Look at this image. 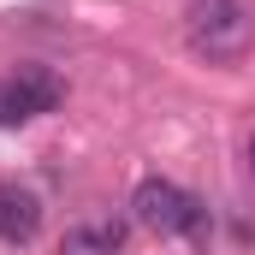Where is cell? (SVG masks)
<instances>
[{
	"mask_svg": "<svg viewBox=\"0 0 255 255\" xmlns=\"http://www.w3.org/2000/svg\"><path fill=\"white\" fill-rule=\"evenodd\" d=\"M250 172H255V136H250Z\"/></svg>",
	"mask_w": 255,
	"mask_h": 255,
	"instance_id": "obj_7",
	"label": "cell"
},
{
	"mask_svg": "<svg viewBox=\"0 0 255 255\" xmlns=\"http://www.w3.org/2000/svg\"><path fill=\"white\" fill-rule=\"evenodd\" d=\"M36 232H42V202H36V190L0 178V244H30Z\"/></svg>",
	"mask_w": 255,
	"mask_h": 255,
	"instance_id": "obj_3",
	"label": "cell"
},
{
	"mask_svg": "<svg viewBox=\"0 0 255 255\" xmlns=\"http://www.w3.org/2000/svg\"><path fill=\"white\" fill-rule=\"evenodd\" d=\"M130 220L142 232H160V238H196V244H208V208L196 196H184L172 178H142L130 190Z\"/></svg>",
	"mask_w": 255,
	"mask_h": 255,
	"instance_id": "obj_2",
	"label": "cell"
},
{
	"mask_svg": "<svg viewBox=\"0 0 255 255\" xmlns=\"http://www.w3.org/2000/svg\"><path fill=\"white\" fill-rule=\"evenodd\" d=\"M24 119H36V101L24 95V83H18V77H0V130L24 125Z\"/></svg>",
	"mask_w": 255,
	"mask_h": 255,
	"instance_id": "obj_6",
	"label": "cell"
},
{
	"mask_svg": "<svg viewBox=\"0 0 255 255\" xmlns=\"http://www.w3.org/2000/svg\"><path fill=\"white\" fill-rule=\"evenodd\" d=\"M12 77L24 83V95L36 101V113H54V107H60V95H65V89H60V77H54L48 65H18Z\"/></svg>",
	"mask_w": 255,
	"mask_h": 255,
	"instance_id": "obj_5",
	"label": "cell"
},
{
	"mask_svg": "<svg viewBox=\"0 0 255 255\" xmlns=\"http://www.w3.org/2000/svg\"><path fill=\"white\" fill-rule=\"evenodd\" d=\"M119 244H125L119 220H89V226H71L60 238V255H119Z\"/></svg>",
	"mask_w": 255,
	"mask_h": 255,
	"instance_id": "obj_4",
	"label": "cell"
},
{
	"mask_svg": "<svg viewBox=\"0 0 255 255\" xmlns=\"http://www.w3.org/2000/svg\"><path fill=\"white\" fill-rule=\"evenodd\" d=\"M184 42L190 54H202L208 65H232L250 54L255 42V18L244 0H190L184 12Z\"/></svg>",
	"mask_w": 255,
	"mask_h": 255,
	"instance_id": "obj_1",
	"label": "cell"
}]
</instances>
